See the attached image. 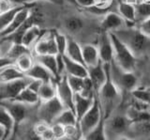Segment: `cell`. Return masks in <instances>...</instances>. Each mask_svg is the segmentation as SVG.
Masks as SVG:
<instances>
[{
  "mask_svg": "<svg viewBox=\"0 0 150 140\" xmlns=\"http://www.w3.org/2000/svg\"><path fill=\"white\" fill-rule=\"evenodd\" d=\"M56 85V96L58 97L60 102H62L65 108L74 111V96L75 93L70 87L68 82L67 74L64 73L61 75L57 81H55Z\"/></svg>",
  "mask_w": 150,
  "mask_h": 140,
  "instance_id": "obj_10",
  "label": "cell"
},
{
  "mask_svg": "<svg viewBox=\"0 0 150 140\" xmlns=\"http://www.w3.org/2000/svg\"><path fill=\"white\" fill-rule=\"evenodd\" d=\"M74 2L77 4L79 7L84 9H91L98 5L100 0H74Z\"/></svg>",
  "mask_w": 150,
  "mask_h": 140,
  "instance_id": "obj_40",
  "label": "cell"
},
{
  "mask_svg": "<svg viewBox=\"0 0 150 140\" xmlns=\"http://www.w3.org/2000/svg\"><path fill=\"white\" fill-rule=\"evenodd\" d=\"M114 33L128 46L136 58L150 54V38L141 32L137 27H123Z\"/></svg>",
  "mask_w": 150,
  "mask_h": 140,
  "instance_id": "obj_2",
  "label": "cell"
},
{
  "mask_svg": "<svg viewBox=\"0 0 150 140\" xmlns=\"http://www.w3.org/2000/svg\"><path fill=\"white\" fill-rule=\"evenodd\" d=\"M65 55L70 59L74 60V61L82 63L84 65L83 58L82 45H80L76 41L71 38H69L68 46H67V50H66Z\"/></svg>",
  "mask_w": 150,
  "mask_h": 140,
  "instance_id": "obj_24",
  "label": "cell"
},
{
  "mask_svg": "<svg viewBox=\"0 0 150 140\" xmlns=\"http://www.w3.org/2000/svg\"><path fill=\"white\" fill-rule=\"evenodd\" d=\"M35 59L37 62L44 66L48 71L54 76L55 80L57 81L60 78L58 73L57 67V59L56 55H35Z\"/></svg>",
  "mask_w": 150,
  "mask_h": 140,
  "instance_id": "obj_22",
  "label": "cell"
},
{
  "mask_svg": "<svg viewBox=\"0 0 150 140\" xmlns=\"http://www.w3.org/2000/svg\"><path fill=\"white\" fill-rule=\"evenodd\" d=\"M34 55H57L58 50L55 43L54 32L45 31L40 40L37 41L32 49Z\"/></svg>",
  "mask_w": 150,
  "mask_h": 140,
  "instance_id": "obj_11",
  "label": "cell"
},
{
  "mask_svg": "<svg viewBox=\"0 0 150 140\" xmlns=\"http://www.w3.org/2000/svg\"><path fill=\"white\" fill-rule=\"evenodd\" d=\"M30 52H32V49L26 47V46L23 45V43H12L11 46L9 47V49L5 57H7L8 58H9L14 62L18 58H20L22 55L26 54V53H30Z\"/></svg>",
  "mask_w": 150,
  "mask_h": 140,
  "instance_id": "obj_30",
  "label": "cell"
},
{
  "mask_svg": "<svg viewBox=\"0 0 150 140\" xmlns=\"http://www.w3.org/2000/svg\"><path fill=\"white\" fill-rule=\"evenodd\" d=\"M25 76H26V74L21 72L13 64L8 67H6L0 73V82H11L17 80V79H21Z\"/></svg>",
  "mask_w": 150,
  "mask_h": 140,
  "instance_id": "obj_28",
  "label": "cell"
},
{
  "mask_svg": "<svg viewBox=\"0 0 150 140\" xmlns=\"http://www.w3.org/2000/svg\"><path fill=\"white\" fill-rule=\"evenodd\" d=\"M118 140H141V139H134V138H129V137H122Z\"/></svg>",
  "mask_w": 150,
  "mask_h": 140,
  "instance_id": "obj_47",
  "label": "cell"
},
{
  "mask_svg": "<svg viewBox=\"0 0 150 140\" xmlns=\"http://www.w3.org/2000/svg\"><path fill=\"white\" fill-rule=\"evenodd\" d=\"M65 109V106L57 96L49 101L40 102L36 111L37 120L44 121L49 125H52L55 119L61 114V112Z\"/></svg>",
  "mask_w": 150,
  "mask_h": 140,
  "instance_id": "obj_6",
  "label": "cell"
},
{
  "mask_svg": "<svg viewBox=\"0 0 150 140\" xmlns=\"http://www.w3.org/2000/svg\"><path fill=\"white\" fill-rule=\"evenodd\" d=\"M119 14L126 22L136 23V9L135 5L129 2H120L118 5Z\"/></svg>",
  "mask_w": 150,
  "mask_h": 140,
  "instance_id": "obj_29",
  "label": "cell"
},
{
  "mask_svg": "<svg viewBox=\"0 0 150 140\" xmlns=\"http://www.w3.org/2000/svg\"><path fill=\"white\" fill-rule=\"evenodd\" d=\"M13 100L23 102V104H27V105H31V106H38L40 102L38 93L34 90H32L31 88H29L28 87H25L23 90H22L20 94Z\"/></svg>",
  "mask_w": 150,
  "mask_h": 140,
  "instance_id": "obj_25",
  "label": "cell"
},
{
  "mask_svg": "<svg viewBox=\"0 0 150 140\" xmlns=\"http://www.w3.org/2000/svg\"><path fill=\"white\" fill-rule=\"evenodd\" d=\"M0 57H2V53H1V49H0Z\"/></svg>",
  "mask_w": 150,
  "mask_h": 140,
  "instance_id": "obj_50",
  "label": "cell"
},
{
  "mask_svg": "<svg viewBox=\"0 0 150 140\" xmlns=\"http://www.w3.org/2000/svg\"><path fill=\"white\" fill-rule=\"evenodd\" d=\"M83 137L86 140H107L104 129V119H102L95 129H93Z\"/></svg>",
  "mask_w": 150,
  "mask_h": 140,
  "instance_id": "obj_35",
  "label": "cell"
},
{
  "mask_svg": "<svg viewBox=\"0 0 150 140\" xmlns=\"http://www.w3.org/2000/svg\"><path fill=\"white\" fill-rule=\"evenodd\" d=\"M107 70V80L104 85L97 93V97L100 104L103 119L108 118L115 111L118 109L122 102V92L112 81L110 75V65L111 63L104 64Z\"/></svg>",
  "mask_w": 150,
  "mask_h": 140,
  "instance_id": "obj_1",
  "label": "cell"
},
{
  "mask_svg": "<svg viewBox=\"0 0 150 140\" xmlns=\"http://www.w3.org/2000/svg\"><path fill=\"white\" fill-rule=\"evenodd\" d=\"M26 75L35 80H39L41 82H52L56 81L54 76L44 66H42L39 62H35L30 71L26 72Z\"/></svg>",
  "mask_w": 150,
  "mask_h": 140,
  "instance_id": "obj_20",
  "label": "cell"
},
{
  "mask_svg": "<svg viewBox=\"0 0 150 140\" xmlns=\"http://www.w3.org/2000/svg\"><path fill=\"white\" fill-rule=\"evenodd\" d=\"M23 5H18L12 8L11 10H9L8 11L3 13V14H0V34L7 28L8 25L11 24V21L13 20V18L15 17L17 14V12L21 10Z\"/></svg>",
  "mask_w": 150,
  "mask_h": 140,
  "instance_id": "obj_32",
  "label": "cell"
},
{
  "mask_svg": "<svg viewBox=\"0 0 150 140\" xmlns=\"http://www.w3.org/2000/svg\"><path fill=\"white\" fill-rule=\"evenodd\" d=\"M35 62H36L35 55L32 52H30V53L23 54L20 58H18L14 61V66L18 68L21 72L26 74V72L30 71V69L33 67Z\"/></svg>",
  "mask_w": 150,
  "mask_h": 140,
  "instance_id": "obj_27",
  "label": "cell"
},
{
  "mask_svg": "<svg viewBox=\"0 0 150 140\" xmlns=\"http://www.w3.org/2000/svg\"><path fill=\"white\" fill-rule=\"evenodd\" d=\"M125 20L118 13L109 12L103 17L100 23V29L104 32H115L125 27Z\"/></svg>",
  "mask_w": 150,
  "mask_h": 140,
  "instance_id": "obj_16",
  "label": "cell"
},
{
  "mask_svg": "<svg viewBox=\"0 0 150 140\" xmlns=\"http://www.w3.org/2000/svg\"><path fill=\"white\" fill-rule=\"evenodd\" d=\"M98 53H100V58L103 64L112 63L114 60V46L110 37L109 32L101 31L100 39H98Z\"/></svg>",
  "mask_w": 150,
  "mask_h": 140,
  "instance_id": "obj_13",
  "label": "cell"
},
{
  "mask_svg": "<svg viewBox=\"0 0 150 140\" xmlns=\"http://www.w3.org/2000/svg\"><path fill=\"white\" fill-rule=\"evenodd\" d=\"M131 120L125 112L115 111L104 119V129L107 140H118L126 137Z\"/></svg>",
  "mask_w": 150,
  "mask_h": 140,
  "instance_id": "obj_3",
  "label": "cell"
},
{
  "mask_svg": "<svg viewBox=\"0 0 150 140\" xmlns=\"http://www.w3.org/2000/svg\"><path fill=\"white\" fill-rule=\"evenodd\" d=\"M112 81L121 92L131 93L138 87V77L133 72H126L118 67L112 60L110 65Z\"/></svg>",
  "mask_w": 150,
  "mask_h": 140,
  "instance_id": "obj_5",
  "label": "cell"
},
{
  "mask_svg": "<svg viewBox=\"0 0 150 140\" xmlns=\"http://www.w3.org/2000/svg\"><path fill=\"white\" fill-rule=\"evenodd\" d=\"M126 137L150 140V118L131 121Z\"/></svg>",
  "mask_w": 150,
  "mask_h": 140,
  "instance_id": "obj_12",
  "label": "cell"
},
{
  "mask_svg": "<svg viewBox=\"0 0 150 140\" xmlns=\"http://www.w3.org/2000/svg\"><path fill=\"white\" fill-rule=\"evenodd\" d=\"M95 97L94 98H88L86 96H83L80 93H76L74 96V113L77 117V120H79L83 118V116L91 108Z\"/></svg>",
  "mask_w": 150,
  "mask_h": 140,
  "instance_id": "obj_17",
  "label": "cell"
},
{
  "mask_svg": "<svg viewBox=\"0 0 150 140\" xmlns=\"http://www.w3.org/2000/svg\"><path fill=\"white\" fill-rule=\"evenodd\" d=\"M67 78H68V82L69 84L70 87L73 90V92L76 94V93H82L83 87H84V84H86V78L83 77H78V76H73V75H68L67 74Z\"/></svg>",
  "mask_w": 150,
  "mask_h": 140,
  "instance_id": "obj_36",
  "label": "cell"
},
{
  "mask_svg": "<svg viewBox=\"0 0 150 140\" xmlns=\"http://www.w3.org/2000/svg\"><path fill=\"white\" fill-rule=\"evenodd\" d=\"M31 11L32 9L28 7V5H23L21 10L17 12V14L13 18V20L8 25V26L0 34V40L6 38V37L13 34L14 32H16L23 26V23L26 21L27 18L29 17Z\"/></svg>",
  "mask_w": 150,
  "mask_h": 140,
  "instance_id": "obj_14",
  "label": "cell"
},
{
  "mask_svg": "<svg viewBox=\"0 0 150 140\" xmlns=\"http://www.w3.org/2000/svg\"><path fill=\"white\" fill-rule=\"evenodd\" d=\"M64 25H65V28L67 29L69 33L76 34V33H79V32L83 29V22L81 18L76 17V16H71L65 20Z\"/></svg>",
  "mask_w": 150,
  "mask_h": 140,
  "instance_id": "obj_33",
  "label": "cell"
},
{
  "mask_svg": "<svg viewBox=\"0 0 150 140\" xmlns=\"http://www.w3.org/2000/svg\"><path fill=\"white\" fill-rule=\"evenodd\" d=\"M114 46V61L126 72H133L137 66V58L123 41H120L114 32H109Z\"/></svg>",
  "mask_w": 150,
  "mask_h": 140,
  "instance_id": "obj_4",
  "label": "cell"
},
{
  "mask_svg": "<svg viewBox=\"0 0 150 140\" xmlns=\"http://www.w3.org/2000/svg\"><path fill=\"white\" fill-rule=\"evenodd\" d=\"M15 135H16V134H12V136H11V138H9L8 140H20V139H19V137H18V136H15Z\"/></svg>",
  "mask_w": 150,
  "mask_h": 140,
  "instance_id": "obj_46",
  "label": "cell"
},
{
  "mask_svg": "<svg viewBox=\"0 0 150 140\" xmlns=\"http://www.w3.org/2000/svg\"><path fill=\"white\" fill-rule=\"evenodd\" d=\"M78 140H86V138H84L83 136H81V137H80V138H79Z\"/></svg>",
  "mask_w": 150,
  "mask_h": 140,
  "instance_id": "obj_49",
  "label": "cell"
},
{
  "mask_svg": "<svg viewBox=\"0 0 150 140\" xmlns=\"http://www.w3.org/2000/svg\"><path fill=\"white\" fill-rule=\"evenodd\" d=\"M44 33H45V30L41 29L40 25L32 26L30 27H28L25 33H23L22 40H21V43L25 45L28 48L33 49L36 43L40 40V38Z\"/></svg>",
  "mask_w": 150,
  "mask_h": 140,
  "instance_id": "obj_19",
  "label": "cell"
},
{
  "mask_svg": "<svg viewBox=\"0 0 150 140\" xmlns=\"http://www.w3.org/2000/svg\"><path fill=\"white\" fill-rule=\"evenodd\" d=\"M65 63V73L68 75H73L78 77H88V70L86 65L79 63L70 59L67 55H63Z\"/></svg>",
  "mask_w": 150,
  "mask_h": 140,
  "instance_id": "obj_18",
  "label": "cell"
},
{
  "mask_svg": "<svg viewBox=\"0 0 150 140\" xmlns=\"http://www.w3.org/2000/svg\"><path fill=\"white\" fill-rule=\"evenodd\" d=\"M17 5L18 4H15L12 0H0V14L8 11Z\"/></svg>",
  "mask_w": 150,
  "mask_h": 140,
  "instance_id": "obj_41",
  "label": "cell"
},
{
  "mask_svg": "<svg viewBox=\"0 0 150 140\" xmlns=\"http://www.w3.org/2000/svg\"><path fill=\"white\" fill-rule=\"evenodd\" d=\"M0 140H6V130L0 125Z\"/></svg>",
  "mask_w": 150,
  "mask_h": 140,
  "instance_id": "obj_45",
  "label": "cell"
},
{
  "mask_svg": "<svg viewBox=\"0 0 150 140\" xmlns=\"http://www.w3.org/2000/svg\"><path fill=\"white\" fill-rule=\"evenodd\" d=\"M51 128L53 130V133L54 134L55 140L61 139L66 136L65 134V126L58 124V123H53L51 125Z\"/></svg>",
  "mask_w": 150,
  "mask_h": 140,
  "instance_id": "obj_38",
  "label": "cell"
},
{
  "mask_svg": "<svg viewBox=\"0 0 150 140\" xmlns=\"http://www.w3.org/2000/svg\"><path fill=\"white\" fill-rule=\"evenodd\" d=\"M54 123H58L63 126L78 125V120H77V117L75 115L74 111L66 108L65 110L61 112V114L55 119Z\"/></svg>",
  "mask_w": 150,
  "mask_h": 140,
  "instance_id": "obj_31",
  "label": "cell"
},
{
  "mask_svg": "<svg viewBox=\"0 0 150 140\" xmlns=\"http://www.w3.org/2000/svg\"><path fill=\"white\" fill-rule=\"evenodd\" d=\"M147 68H148V72L150 73V59H149V61H148V65H147Z\"/></svg>",
  "mask_w": 150,
  "mask_h": 140,
  "instance_id": "obj_48",
  "label": "cell"
},
{
  "mask_svg": "<svg viewBox=\"0 0 150 140\" xmlns=\"http://www.w3.org/2000/svg\"><path fill=\"white\" fill-rule=\"evenodd\" d=\"M38 95H39L40 102H46L56 97L55 81L42 82L40 90L38 91Z\"/></svg>",
  "mask_w": 150,
  "mask_h": 140,
  "instance_id": "obj_26",
  "label": "cell"
},
{
  "mask_svg": "<svg viewBox=\"0 0 150 140\" xmlns=\"http://www.w3.org/2000/svg\"><path fill=\"white\" fill-rule=\"evenodd\" d=\"M40 139L41 140H55L54 134L53 133V130H52L51 126L40 135Z\"/></svg>",
  "mask_w": 150,
  "mask_h": 140,
  "instance_id": "obj_43",
  "label": "cell"
},
{
  "mask_svg": "<svg viewBox=\"0 0 150 140\" xmlns=\"http://www.w3.org/2000/svg\"><path fill=\"white\" fill-rule=\"evenodd\" d=\"M102 119H103V116H102V112L100 108V104L96 95L95 101H94L92 107L83 116V118L80 119L78 122L82 136L86 135L88 133H90L93 129H95L97 126L100 123V121Z\"/></svg>",
  "mask_w": 150,
  "mask_h": 140,
  "instance_id": "obj_7",
  "label": "cell"
},
{
  "mask_svg": "<svg viewBox=\"0 0 150 140\" xmlns=\"http://www.w3.org/2000/svg\"><path fill=\"white\" fill-rule=\"evenodd\" d=\"M54 39H55L56 46H57L58 54L65 55L66 50H67V46H68L69 38H67V37L62 33H58V32L54 31Z\"/></svg>",
  "mask_w": 150,
  "mask_h": 140,
  "instance_id": "obj_37",
  "label": "cell"
},
{
  "mask_svg": "<svg viewBox=\"0 0 150 140\" xmlns=\"http://www.w3.org/2000/svg\"><path fill=\"white\" fill-rule=\"evenodd\" d=\"M0 104H2L11 114L14 119L16 127L25 123L32 112L38 108V106L27 105L15 100H5L0 102Z\"/></svg>",
  "mask_w": 150,
  "mask_h": 140,
  "instance_id": "obj_8",
  "label": "cell"
},
{
  "mask_svg": "<svg viewBox=\"0 0 150 140\" xmlns=\"http://www.w3.org/2000/svg\"><path fill=\"white\" fill-rule=\"evenodd\" d=\"M136 24L150 18V2H141L135 5Z\"/></svg>",
  "mask_w": 150,
  "mask_h": 140,
  "instance_id": "obj_34",
  "label": "cell"
},
{
  "mask_svg": "<svg viewBox=\"0 0 150 140\" xmlns=\"http://www.w3.org/2000/svg\"><path fill=\"white\" fill-rule=\"evenodd\" d=\"M3 70H4V69H3ZM3 70H0V73H1V72H2V71H3Z\"/></svg>",
  "mask_w": 150,
  "mask_h": 140,
  "instance_id": "obj_51",
  "label": "cell"
},
{
  "mask_svg": "<svg viewBox=\"0 0 150 140\" xmlns=\"http://www.w3.org/2000/svg\"><path fill=\"white\" fill-rule=\"evenodd\" d=\"M82 50L83 62L87 68L96 66V65H98L101 61L97 46L92 44H84L82 46Z\"/></svg>",
  "mask_w": 150,
  "mask_h": 140,
  "instance_id": "obj_21",
  "label": "cell"
},
{
  "mask_svg": "<svg viewBox=\"0 0 150 140\" xmlns=\"http://www.w3.org/2000/svg\"><path fill=\"white\" fill-rule=\"evenodd\" d=\"M13 64H14V62L12 60L8 58L7 57H0V70H3L6 67H8Z\"/></svg>",
  "mask_w": 150,
  "mask_h": 140,
  "instance_id": "obj_44",
  "label": "cell"
},
{
  "mask_svg": "<svg viewBox=\"0 0 150 140\" xmlns=\"http://www.w3.org/2000/svg\"><path fill=\"white\" fill-rule=\"evenodd\" d=\"M15 4H19V5H31V4L35 3L37 1H46L54 4H57V5H62L64 0H12Z\"/></svg>",
  "mask_w": 150,
  "mask_h": 140,
  "instance_id": "obj_39",
  "label": "cell"
},
{
  "mask_svg": "<svg viewBox=\"0 0 150 140\" xmlns=\"http://www.w3.org/2000/svg\"><path fill=\"white\" fill-rule=\"evenodd\" d=\"M32 80V78L26 75L11 82H0V102L15 99L22 90L28 87Z\"/></svg>",
  "mask_w": 150,
  "mask_h": 140,
  "instance_id": "obj_9",
  "label": "cell"
},
{
  "mask_svg": "<svg viewBox=\"0 0 150 140\" xmlns=\"http://www.w3.org/2000/svg\"><path fill=\"white\" fill-rule=\"evenodd\" d=\"M0 125L6 130V140H8L14 134L16 125L11 114L2 104H0Z\"/></svg>",
  "mask_w": 150,
  "mask_h": 140,
  "instance_id": "obj_23",
  "label": "cell"
},
{
  "mask_svg": "<svg viewBox=\"0 0 150 140\" xmlns=\"http://www.w3.org/2000/svg\"><path fill=\"white\" fill-rule=\"evenodd\" d=\"M88 70V77L90 78L92 82V85L94 90H95L96 95L100 90L101 87L104 85V83L107 80V70L105 68V65L103 64L101 61L98 65L94 67H89L87 68Z\"/></svg>",
  "mask_w": 150,
  "mask_h": 140,
  "instance_id": "obj_15",
  "label": "cell"
},
{
  "mask_svg": "<svg viewBox=\"0 0 150 140\" xmlns=\"http://www.w3.org/2000/svg\"><path fill=\"white\" fill-rule=\"evenodd\" d=\"M137 28L150 38V18L137 24Z\"/></svg>",
  "mask_w": 150,
  "mask_h": 140,
  "instance_id": "obj_42",
  "label": "cell"
}]
</instances>
